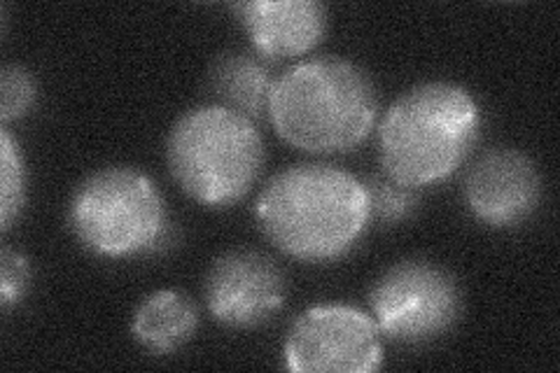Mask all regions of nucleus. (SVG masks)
Here are the masks:
<instances>
[{
	"label": "nucleus",
	"instance_id": "obj_2",
	"mask_svg": "<svg viewBox=\"0 0 560 373\" xmlns=\"http://www.w3.org/2000/svg\"><path fill=\"white\" fill-rule=\"evenodd\" d=\"M378 94L355 63L318 57L292 66L273 84L269 119L288 145L311 154H341L370 138Z\"/></svg>",
	"mask_w": 560,
	"mask_h": 373
},
{
	"label": "nucleus",
	"instance_id": "obj_3",
	"mask_svg": "<svg viewBox=\"0 0 560 373\" xmlns=\"http://www.w3.org/2000/svg\"><path fill=\"white\" fill-rule=\"evenodd\" d=\"M479 133L481 110L467 89L448 82L418 84L381 121V168L416 189L444 183L475 150Z\"/></svg>",
	"mask_w": 560,
	"mask_h": 373
},
{
	"label": "nucleus",
	"instance_id": "obj_12",
	"mask_svg": "<svg viewBox=\"0 0 560 373\" xmlns=\"http://www.w3.org/2000/svg\"><path fill=\"white\" fill-rule=\"evenodd\" d=\"M199 325L197 306L183 292L160 290L143 299L133 315V339L156 354L185 346Z\"/></svg>",
	"mask_w": 560,
	"mask_h": 373
},
{
	"label": "nucleus",
	"instance_id": "obj_6",
	"mask_svg": "<svg viewBox=\"0 0 560 373\" xmlns=\"http://www.w3.org/2000/svg\"><path fill=\"white\" fill-rule=\"evenodd\" d=\"M370 304L378 331L397 343L418 346L440 339L458 323L463 294L444 266L407 259L376 280Z\"/></svg>",
	"mask_w": 560,
	"mask_h": 373
},
{
	"label": "nucleus",
	"instance_id": "obj_5",
	"mask_svg": "<svg viewBox=\"0 0 560 373\" xmlns=\"http://www.w3.org/2000/svg\"><path fill=\"white\" fill-rule=\"evenodd\" d=\"M68 222L78 241L98 257L148 253L166 229V208L145 173L110 166L92 173L75 189Z\"/></svg>",
	"mask_w": 560,
	"mask_h": 373
},
{
	"label": "nucleus",
	"instance_id": "obj_1",
	"mask_svg": "<svg viewBox=\"0 0 560 373\" xmlns=\"http://www.w3.org/2000/svg\"><path fill=\"white\" fill-rule=\"evenodd\" d=\"M255 215L280 253L302 261L343 257L372 220L362 180L327 164L278 173L259 194Z\"/></svg>",
	"mask_w": 560,
	"mask_h": 373
},
{
	"label": "nucleus",
	"instance_id": "obj_11",
	"mask_svg": "<svg viewBox=\"0 0 560 373\" xmlns=\"http://www.w3.org/2000/svg\"><path fill=\"white\" fill-rule=\"evenodd\" d=\"M273 84L271 68L250 51H226L215 59L208 73V89L218 98V105L253 121L269 115Z\"/></svg>",
	"mask_w": 560,
	"mask_h": 373
},
{
	"label": "nucleus",
	"instance_id": "obj_13",
	"mask_svg": "<svg viewBox=\"0 0 560 373\" xmlns=\"http://www.w3.org/2000/svg\"><path fill=\"white\" fill-rule=\"evenodd\" d=\"M370 199V215L381 224H395L413 215L420 203V191L416 187L401 185L390 175L374 173L362 180Z\"/></svg>",
	"mask_w": 560,
	"mask_h": 373
},
{
	"label": "nucleus",
	"instance_id": "obj_8",
	"mask_svg": "<svg viewBox=\"0 0 560 373\" xmlns=\"http://www.w3.org/2000/svg\"><path fill=\"white\" fill-rule=\"evenodd\" d=\"M206 304L220 325L250 329L269 323L285 304V276L253 250L222 255L206 278Z\"/></svg>",
	"mask_w": 560,
	"mask_h": 373
},
{
	"label": "nucleus",
	"instance_id": "obj_16",
	"mask_svg": "<svg viewBox=\"0 0 560 373\" xmlns=\"http://www.w3.org/2000/svg\"><path fill=\"white\" fill-rule=\"evenodd\" d=\"M31 282V269L24 255L14 253L12 247H3L0 253V304L3 311L20 304Z\"/></svg>",
	"mask_w": 560,
	"mask_h": 373
},
{
	"label": "nucleus",
	"instance_id": "obj_9",
	"mask_svg": "<svg viewBox=\"0 0 560 373\" xmlns=\"http://www.w3.org/2000/svg\"><path fill=\"white\" fill-rule=\"evenodd\" d=\"M465 201L471 215L488 226H518L541 201L539 171L518 150H488L465 175Z\"/></svg>",
	"mask_w": 560,
	"mask_h": 373
},
{
	"label": "nucleus",
	"instance_id": "obj_10",
	"mask_svg": "<svg viewBox=\"0 0 560 373\" xmlns=\"http://www.w3.org/2000/svg\"><path fill=\"white\" fill-rule=\"evenodd\" d=\"M234 12L259 57L288 61L318 47L327 31V8L315 0H255Z\"/></svg>",
	"mask_w": 560,
	"mask_h": 373
},
{
	"label": "nucleus",
	"instance_id": "obj_7",
	"mask_svg": "<svg viewBox=\"0 0 560 373\" xmlns=\"http://www.w3.org/2000/svg\"><path fill=\"white\" fill-rule=\"evenodd\" d=\"M374 319L343 304H323L294 319L285 339V364L294 373H370L383 362Z\"/></svg>",
	"mask_w": 560,
	"mask_h": 373
},
{
	"label": "nucleus",
	"instance_id": "obj_14",
	"mask_svg": "<svg viewBox=\"0 0 560 373\" xmlns=\"http://www.w3.org/2000/svg\"><path fill=\"white\" fill-rule=\"evenodd\" d=\"M0 222L8 231L20 218L26 197L24 159L8 129L0 131Z\"/></svg>",
	"mask_w": 560,
	"mask_h": 373
},
{
	"label": "nucleus",
	"instance_id": "obj_15",
	"mask_svg": "<svg viewBox=\"0 0 560 373\" xmlns=\"http://www.w3.org/2000/svg\"><path fill=\"white\" fill-rule=\"evenodd\" d=\"M38 98V82L31 70L20 63H10L0 73V119L10 124L22 119Z\"/></svg>",
	"mask_w": 560,
	"mask_h": 373
},
{
	"label": "nucleus",
	"instance_id": "obj_4",
	"mask_svg": "<svg viewBox=\"0 0 560 373\" xmlns=\"http://www.w3.org/2000/svg\"><path fill=\"white\" fill-rule=\"evenodd\" d=\"M166 162L189 199L208 208H230L257 183L265 143L253 119L218 103L201 105L175 121Z\"/></svg>",
	"mask_w": 560,
	"mask_h": 373
}]
</instances>
